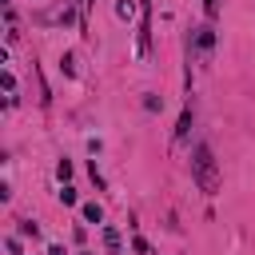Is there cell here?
Masks as SVG:
<instances>
[{
	"instance_id": "6da1fadb",
	"label": "cell",
	"mask_w": 255,
	"mask_h": 255,
	"mask_svg": "<svg viewBox=\"0 0 255 255\" xmlns=\"http://www.w3.org/2000/svg\"><path fill=\"white\" fill-rule=\"evenodd\" d=\"M191 179L203 195L219 191V163H215V151L207 143H195V151H191Z\"/></svg>"
},
{
	"instance_id": "7a4b0ae2",
	"label": "cell",
	"mask_w": 255,
	"mask_h": 255,
	"mask_svg": "<svg viewBox=\"0 0 255 255\" xmlns=\"http://www.w3.org/2000/svg\"><path fill=\"white\" fill-rule=\"evenodd\" d=\"M139 60L151 52V0H139Z\"/></svg>"
},
{
	"instance_id": "3957f363",
	"label": "cell",
	"mask_w": 255,
	"mask_h": 255,
	"mask_svg": "<svg viewBox=\"0 0 255 255\" xmlns=\"http://www.w3.org/2000/svg\"><path fill=\"white\" fill-rule=\"evenodd\" d=\"M195 48H199V52H211V48H215V28H211V24L195 28Z\"/></svg>"
},
{
	"instance_id": "277c9868",
	"label": "cell",
	"mask_w": 255,
	"mask_h": 255,
	"mask_svg": "<svg viewBox=\"0 0 255 255\" xmlns=\"http://www.w3.org/2000/svg\"><path fill=\"white\" fill-rule=\"evenodd\" d=\"M80 215H84L88 223H104V207H100L96 199H92V203H84V207H80Z\"/></svg>"
},
{
	"instance_id": "5b68a950",
	"label": "cell",
	"mask_w": 255,
	"mask_h": 255,
	"mask_svg": "<svg viewBox=\"0 0 255 255\" xmlns=\"http://www.w3.org/2000/svg\"><path fill=\"white\" fill-rule=\"evenodd\" d=\"M187 131H191V108H183V116H179V124H175V139L183 143V139H187Z\"/></svg>"
},
{
	"instance_id": "8992f818",
	"label": "cell",
	"mask_w": 255,
	"mask_h": 255,
	"mask_svg": "<svg viewBox=\"0 0 255 255\" xmlns=\"http://www.w3.org/2000/svg\"><path fill=\"white\" fill-rule=\"evenodd\" d=\"M104 243H108V251H120V247H124V239H120L116 227H104Z\"/></svg>"
},
{
	"instance_id": "52a82bcc",
	"label": "cell",
	"mask_w": 255,
	"mask_h": 255,
	"mask_svg": "<svg viewBox=\"0 0 255 255\" xmlns=\"http://www.w3.org/2000/svg\"><path fill=\"white\" fill-rule=\"evenodd\" d=\"M116 16H120V20H131V16H135V4H131V0H120V4H116Z\"/></svg>"
},
{
	"instance_id": "ba28073f",
	"label": "cell",
	"mask_w": 255,
	"mask_h": 255,
	"mask_svg": "<svg viewBox=\"0 0 255 255\" xmlns=\"http://www.w3.org/2000/svg\"><path fill=\"white\" fill-rule=\"evenodd\" d=\"M76 199H80V195H76V187H68V183H64V191H60V203H68V207H76Z\"/></svg>"
},
{
	"instance_id": "9c48e42d",
	"label": "cell",
	"mask_w": 255,
	"mask_h": 255,
	"mask_svg": "<svg viewBox=\"0 0 255 255\" xmlns=\"http://www.w3.org/2000/svg\"><path fill=\"white\" fill-rule=\"evenodd\" d=\"M56 175L68 183V179H72V163H68V159H60V163H56Z\"/></svg>"
},
{
	"instance_id": "30bf717a",
	"label": "cell",
	"mask_w": 255,
	"mask_h": 255,
	"mask_svg": "<svg viewBox=\"0 0 255 255\" xmlns=\"http://www.w3.org/2000/svg\"><path fill=\"white\" fill-rule=\"evenodd\" d=\"M0 84H4V92H8V96L16 92V76H12V72H4V76H0Z\"/></svg>"
},
{
	"instance_id": "8fae6325",
	"label": "cell",
	"mask_w": 255,
	"mask_h": 255,
	"mask_svg": "<svg viewBox=\"0 0 255 255\" xmlns=\"http://www.w3.org/2000/svg\"><path fill=\"white\" fill-rule=\"evenodd\" d=\"M203 12H207V20H215L219 16V0H203Z\"/></svg>"
},
{
	"instance_id": "7c38bea8",
	"label": "cell",
	"mask_w": 255,
	"mask_h": 255,
	"mask_svg": "<svg viewBox=\"0 0 255 255\" xmlns=\"http://www.w3.org/2000/svg\"><path fill=\"white\" fill-rule=\"evenodd\" d=\"M20 231H24V235H32V239H36V235H40V227H36V223H32V219H28V223H20Z\"/></svg>"
},
{
	"instance_id": "4fadbf2b",
	"label": "cell",
	"mask_w": 255,
	"mask_h": 255,
	"mask_svg": "<svg viewBox=\"0 0 255 255\" xmlns=\"http://www.w3.org/2000/svg\"><path fill=\"white\" fill-rule=\"evenodd\" d=\"M48 255H64V247H48Z\"/></svg>"
},
{
	"instance_id": "5bb4252c",
	"label": "cell",
	"mask_w": 255,
	"mask_h": 255,
	"mask_svg": "<svg viewBox=\"0 0 255 255\" xmlns=\"http://www.w3.org/2000/svg\"><path fill=\"white\" fill-rule=\"evenodd\" d=\"M84 255H88V251H84Z\"/></svg>"
}]
</instances>
